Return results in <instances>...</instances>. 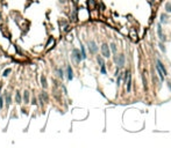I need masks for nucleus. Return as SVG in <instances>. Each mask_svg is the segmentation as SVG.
Here are the masks:
<instances>
[{
  "label": "nucleus",
  "mask_w": 171,
  "mask_h": 148,
  "mask_svg": "<svg viewBox=\"0 0 171 148\" xmlns=\"http://www.w3.org/2000/svg\"><path fill=\"white\" fill-rule=\"evenodd\" d=\"M56 37H54L53 35H49L48 37H47L46 42H44V44H43V46H44V51L48 52V51H51L56 46Z\"/></svg>",
  "instance_id": "f257e3e1"
},
{
  "label": "nucleus",
  "mask_w": 171,
  "mask_h": 148,
  "mask_svg": "<svg viewBox=\"0 0 171 148\" xmlns=\"http://www.w3.org/2000/svg\"><path fill=\"white\" fill-rule=\"evenodd\" d=\"M71 60H72V63L75 65H79L83 61L82 54H80V50L77 49V48H73L72 51H71Z\"/></svg>",
  "instance_id": "f03ea898"
},
{
  "label": "nucleus",
  "mask_w": 171,
  "mask_h": 148,
  "mask_svg": "<svg viewBox=\"0 0 171 148\" xmlns=\"http://www.w3.org/2000/svg\"><path fill=\"white\" fill-rule=\"evenodd\" d=\"M64 74H65V79L69 82L73 80V77H75V72H73L72 66L70 64H65V66H64Z\"/></svg>",
  "instance_id": "7ed1b4c3"
},
{
  "label": "nucleus",
  "mask_w": 171,
  "mask_h": 148,
  "mask_svg": "<svg viewBox=\"0 0 171 148\" xmlns=\"http://www.w3.org/2000/svg\"><path fill=\"white\" fill-rule=\"evenodd\" d=\"M86 46H87V50L90 52V54H97L98 53V45L96 43V41H93V39H90V41H87L86 42Z\"/></svg>",
  "instance_id": "20e7f679"
},
{
  "label": "nucleus",
  "mask_w": 171,
  "mask_h": 148,
  "mask_svg": "<svg viewBox=\"0 0 171 148\" xmlns=\"http://www.w3.org/2000/svg\"><path fill=\"white\" fill-rule=\"evenodd\" d=\"M4 100H5V108H6V110H8L11 108L12 103H13V95H12V93H9L8 90H6L4 93Z\"/></svg>",
  "instance_id": "39448f33"
},
{
  "label": "nucleus",
  "mask_w": 171,
  "mask_h": 148,
  "mask_svg": "<svg viewBox=\"0 0 171 148\" xmlns=\"http://www.w3.org/2000/svg\"><path fill=\"white\" fill-rule=\"evenodd\" d=\"M100 51H101V56L104 57V58H111V54H112V52L110 50V45L107 44V43H103L101 46H100Z\"/></svg>",
  "instance_id": "423d86ee"
},
{
  "label": "nucleus",
  "mask_w": 171,
  "mask_h": 148,
  "mask_svg": "<svg viewBox=\"0 0 171 148\" xmlns=\"http://www.w3.org/2000/svg\"><path fill=\"white\" fill-rule=\"evenodd\" d=\"M54 74H55V77H56V79H58V80H64V77H65L64 67H62V66H56L55 70H54Z\"/></svg>",
  "instance_id": "0eeeda50"
},
{
  "label": "nucleus",
  "mask_w": 171,
  "mask_h": 148,
  "mask_svg": "<svg viewBox=\"0 0 171 148\" xmlns=\"http://www.w3.org/2000/svg\"><path fill=\"white\" fill-rule=\"evenodd\" d=\"M113 60H114V63H115V65L118 66L119 68H122V67L125 66V61H126L125 54H119V56H114V57H113Z\"/></svg>",
  "instance_id": "6e6552de"
},
{
  "label": "nucleus",
  "mask_w": 171,
  "mask_h": 148,
  "mask_svg": "<svg viewBox=\"0 0 171 148\" xmlns=\"http://www.w3.org/2000/svg\"><path fill=\"white\" fill-rule=\"evenodd\" d=\"M30 97H32L30 91L28 89L23 90V91H22V104L29 107V104H30Z\"/></svg>",
  "instance_id": "1a4fd4ad"
},
{
  "label": "nucleus",
  "mask_w": 171,
  "mask_h": 148,
  "mask_svg": "<svg viewBox=\"0 0 171 148\" xmlns=\"http://www.w3.org/2000/svg\"><path fill=\"white\" fill-rule=\"evenodd\" d=\"M40 86L42 87V89H49V82H48V77L44 73L40 74Z\"/></svg>",
  "instance_id": "9d476101"
},
{
  "label": "nucleus",
  "mask_w": 171,
  "mask_h": 148,
  "mask_svg": "<svg viewBox=\"0 0 171 148\" xmlns=\"http://www.w3.org/2000/svg\"><path fill=\"white\" fill-rule=\"evenodd\" d=\"M39 94L41 95V97H42V100H43V102H44L46 105H48V104L50 103V94H49L48 89H42Z\"/></svg>",
  "instance_id": "9b49d317"
},
{
  "label": "nucleus",
  "mask_w": 171,
  "mask_h": 148,
  "mask_svg": "<svg viewBox=\"0 0 171 148\" xmlns=\"http://www.w3.org/2000/svg\"><path fill=\"white\" fill-rule=\"evenodd\" d=\"M14 103L16 105H22V94L19 89H16L14 91Z\"/></svg>",
  "instance_id": "f8f14e48"
},
{
  "label": "nucleus",
  "mask_w": 171,
  "mask_h": 148,
  "mask_svg": "<svg viewBox=\"0 0 171 148\" xmlns=\"http://www.w3.org/2000/svg\"><path fill=\"white\" fill-rule=\"evenodd\" d=\"M157 35H158V37H159V39H161V42H165V41H166V37H165V35L163 34V29H162L161 23L157 25Z\"/></svg>",
  "instance_id": "ddd939ff"
},
{
  "label": "nucleus",
  "mask_w": 171,
  "mask_h": 148,
  "mask_svg": "<svg viewBox=\"0 0 171 148\" xmlns=\"http://www.w3.org/2000/svg\"><path fill=\"white\" fill-rule=\"evenodd\" d=\"M13 73V70L11 68V67H4V71L1 72V77L2 79H6V77H11V74Z\"/></svg>",
  "instance_id": "4468645a"
},
{
  "label": "nucleus",
  "mask_w": 171,
  "mask_h": 148,
  "mask_svg": "<svg viewBox=\"0 0 171 148\" xmlns=\"http://www.w3.org/2000/svg\"><path fill=\"white\" fill-rule=\"evenodd\" d=\"M156 66H157L158 68L162 71V73L164 74V77H165V75H168V72H166V68H165L164 64H163V63H162V61H161V60H159L158 58L156 59Z\"/></svg>",
  "instance_id": "2eb2a0df"
},
{
  "label": "nucleus",
  "mask_w": 171,
  "mask_h": 148,
  "mask_svg": "<svg viewBox=\"0 0 171 148\" xmlns=\"http://www.w3.org/2000/svg\"><path fill=\"white\" fill-rule=\"evenodd\" d=\"M80 54H82V58L83 60H86L87 59V52H86V49H85V45L83 44L82 42H80Z\"/></svg>",
  "instance_id": "dca6fc26"
},
{
  "label": "nucleus",
  "mask_w": 171,
  "mask_h": 148,
  "mask_svg": "<svg viewBox=\"0 0 171 148\" xmlns=\"http://www.w3.org/2000/svg\"><path fill=\"white\" fill-rule=\"evenodd\" d=\"M126 90H127V93L132 91V75L128 77V80L126 81Z\"/></svg>",
  "instance_id": "f3484780"
},
{
  "label": "nucleus",
  "mask_w": 171,
  "mask_h": 148,
  "mask_svg": "<svg viewBox=\"0 0 171 148\" xmlns=\"http://www.w3.org/2000/svg\"><path fill=\"white\" fill-rule=\"evenodd\" d=\"M169 22V16H168V14H161V18H159V23L162 25V23H168Z\"/></svg>",
  "instance_id": "a211bd4d"
},
{
  "label": "nucleus",
  "mask_w": 171,
  "mask_h": 148,
  "mask_svg": "<svg viewBox=\"0 0 171 148\" xmlns=\"http://www.w3.org/2000/svg\"><path fill=\"white\" fill-rule=\"evenodd\" d=\"M96 60H97V63H98L99 66L106 64V63H105V58H104L101 54H97V56H96Z\"/></svg>",
  "instance_id": "6ab92c4d"
},
{
  "label": "nucleus",
  "mask_w": 171,
  "mask_h": 148,
  "mask_svg": "<svg viewBox=\"0 0 171 148\" xmlns=\"http://www.w3.org/2000/svg\"><path fill=\"white\" fill-rule=\"evenodd\" d=\"M110 50H111V52H112L113 54H117V52H118L117 44H115V43H111V44H110Z\"/></svg>",
  "instance_id": "aec40b11"
},
{
  "label": "nucleus",
  "mask_w": 171,
  "mask_h": 148,
  "mask_svg": "<svg viewBox=\"0 0 171 148\" xmlns=\"http://www.w3.org/2000/svg\"><path fill=\"white\" fill-rule=\"evenodd\" d=\"M5 108V100H4V94H0V112Z\"/></svg>",
  "instance_id": "412c9836"
},
{
  "label": "nucleus",
  "mask_w": 171,
  "mask_h": 148,
  "mask_svg": "<svg viewBox=\"0 0 171 148\" xmlns=\"http://www.w3.org/2000/svg\"><path fill=\"white\" fill-rule=\"evenodd\" d=\"M29 105H34V107L37 105V96H36V95H34V96L30 97V104H29Z\"/></svg>",
  "instance_id": "4be33fe9"
},
{
  "label": "nucleus",
  "mask_w": 171,
  "mask_h": 148,
  "mask_svg": "<svg viewBox=\"0 0 171 148\" xmlns=\"http://www.w3.org/2000/svg\"><path fill=\"white\" fill-rule=\"evenodd\" d=\"M131 77V70H126L125 71V73H124V82L126 84V81L128 80V77Z\"/></svg>",
  "instance_id": "5701e85b"
},
{
  "label": "nucleus",
  "mask_w": 171,
  "mask_h": 148,
  "mask_svg": "<svg viewBox=\"0 0 171 148\" xmlns=\"http://www.w3.org/2000/svg\"><path fill=\"white\" fill-rule=\"evenodd\" d=\"M100 74H103V75H106V74H107L106 64H104V65H101V66H100Z\"/></svg>",
  "instance_id": "b1692460"
},
{
  "label": "nucleus",
  "mask_w": 171,
  "mask_h": 148,
  "mask_svg": "<svg viewBox=\"0 0 171 148\" xmlns=\"http://www.w3.org/2000/svg\"><path fill=\"white\" fill-rule=\"evenodd\" d=\"M155 67H156V71H157L158 75H159V79H161V81H163V80H164V74L162 73V71H161V70L158 68V67H157V66H156V65H155Z\"/></svg>",
  "instance_id": "393cba45"
},
{
  "label": "nucleus",
  "mask_w": 171,
  "mask_h": 148,
  "mask_svg": "<svg viewBox=\"0 0 171 148\" xmlns=\"http://www.w3.org/2000/svg\"><path fill=\"white\" fill-rule=\"evenodd\" d=\"M164 8H165V12H166V13H171V2H166Z\"/></svg>",
  "instance_id": "a878e982"
},
{
  "label": "nucleus",
  "mask_w": 171,
  "mask_h": 148,
  "mask_svg": "<svg viewBox=\"0 0 171 148\" xmlns=\"http://www.w3.org/2000/svg\"><path fill=\"white\" fill-rule=\"evenodd\" d=\"M158 46H159V49H161V51L162 52H166V48H165V45H164V43L163 42H161L159 44H158Z\"/></svg>",
  "instance_id": "bb28decb"
},
{
  "label": "nucleus",
  "mask_w": 171,
  "mask_h": 148,
  "mask_svg": "<svg viewBox=\"0 0 171 148\" xmlns=\"http://www.w3.org/2000/svg\"><path fill=\"white\" fill-rule=\"evenodd\" d=\"M68 1L69 0H58L57 2H58V5H61V6H65L66 4H68Z\"/></svg>",
  "instance_id": "cd10ccee"
},
{
  "label": "nucleus",
  "mask_w": 171,
  "mask_h": 148,
  "mask_svg": "<svg viewBox=\"0 0 171 148\" xmlns=\"http://www.w3.org/2000/svg\"><path fill=\"white\" fill-rule=\"evenodd\" d=\"M148 2H149V5H150V6H154V5H155V2H156V0H148Z\"/></svg>",
  "instance_id": "c85d7f7f"
},
{
  "label": "nucleus",
  "mask_w": 171,
  "mask_h": 148,
  "mask_svg": "<svg viewBox=\"0 0 171 148\" xmlns=\"http://www.w3.org/2000/svg\"><path fill=\"white\" fill-rule=\"evenodd\" d=\"M168 87H169V89L171 90V82H168Z\"/></svg>",
  "instance_id": "c756f323"
},
{
  "label": "nucleus",
  "mask_w": 171,
  "mask_h": 148,
  "mask_svg": "<svg viewBox=\"0 0 171 148\" xmlns=\"http://www.w3.org/2000/svg\"><path fill=\"white\" fill-rule=\"evenodd\" d=\"M1 1H2V0H0V2H1Z\"/></svg>",
  "instance_id": "7c9ffc66"
}]
</instances>
